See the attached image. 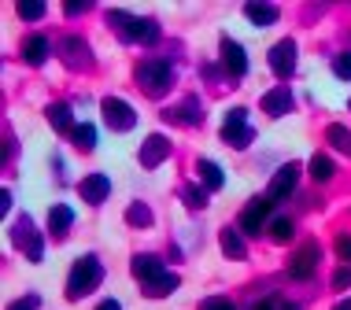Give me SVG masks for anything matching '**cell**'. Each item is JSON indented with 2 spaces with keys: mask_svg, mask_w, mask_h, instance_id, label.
Listing matches in <instances>:
<instances>
[{
  "mask_svg": "<svg viewBox=\"0 0 351 310\" xmlns=\"http://www.w3.org/2000/svg\"><path fill=\"white\" fill-rule=\"evenodd\" d=\"M100 277H104V266H100V259H97V255L78 259V262H74V270H71V277H67V299L89 296L93 288L100 285Z\"/></svg>",
  "mask_w": 351,
  "mask_h": 310,
  "instance_id": "1",
  "label": "cell"
},
{
  "mask_svg": "<svg viewBox=\"0 0 351 310\" xmlns=\"http://www.w3.org/2000/svg\"><path fill=\"white\" fill-rule=\"evenodd\" d=\"M137 81H141V89H145V92L159 96V92L170 89V81H174V70H170L167 60H145V63L137 67Z\"/></svg>",
  "mask_w": 351,
  "mask_h": 310,
  "instance_id": "2",
  "label": "cell"
},
{
  "mask_svg": "<svg viewBox=\"0 0 351 310\" xmlns=\"http://www.w3.org/2000/svg\"><path fill=\"white\" fill-rule=\"evenodd\" d=\"M108 18L115 26H122V37H126V41H145V44L159 41V26L152 23V18H137V15H126V12H111Z\"/></svg>",
  "mask_w": 351,
  "mask_h": 310,
  "instance_id": "3",
  "label": "cell"
},
{
  "mask_svg": "<svg viewBox=\"0 0 351 310\" xmlns=\"http://www.w3.org/2000/svg\"><path fill=\"white\" fill-rule=\"evenodd\" d=\"M252 126H248V115H244V107H233L230 115L222 122V140L230 148H248L252 144Z\"/></svg>",
  "mask_w": 351,
  "mask_h": 310,
  "instance_id": "4",
  "label": "cell"
},
{
  "mask_svg": "<svg viewBox=\"0 0 351 310\" xmlns=\"http://www.w3.org/2000/svg\"><path fill=\"white\" fill-rule=\"evenodd\" d=\"M104 122H108L111 129H119V133H126V129H134V126H137V111L130 107L126 100L108 96V100H104Z\"/></svg>",
  "mask_w": 351,
  "mask_h": 310,
  "instance_id": "5",
  "label": "cell"
},
{
  "mask_svg": "<svg viewBox=\"0 0 351 310\" xmlns=\"http://www.w3.org/2000/svg\"><path fill=\"white\" fill-rule=\"evenodd\" d=\"M270 207H274L270 196H263V200H252V203L241 211V229L255 237V233H259L263 225H267V218H270Z\"/></svg>",
  "mask_w": 351,
  "mask_h": 310,
  "instance_id": "6",
  "label": "cell"
},
{
  "mask_svg": "<svg viewBox=\"0 0 351 310\" xmlns=\"http://www.w3.org/2000/svg\"><path fill=\"white\" fill-rule=\"evenodd\" d=\"M270 70L278 74V78H289V74L296 70V41L285 37V41L274 44L270 49Z\"/></svg>",
  "mask_w": 351,
  "mask_h": 310,
  "instance_id": "7",
  "label": "cell"
},
{
  "mask_svg": "<svg viewBox=\"0 0 351 310\" xmlns=\"http://www.w3.org/2000/svg\"><path fill=\"white\" fill-rule=\"evenodd\" d=\"M318 259H322V248H318V244H303V248L296 251V259L289 262V274L296 277V281H307L311 274H315Z\"/></svg>",
  "mask_w": 351,
  "mask_h": 310,
  "instance_id": "8",
  "label": "cell"
},
{
  "mask_svg": "<svg viewBox=\"0 0 351 310\" xmlns=\"http://www.w3.org/2000/svg\"><path fill=\"white\" fill-rule=\"evenodd\" d=\"M111 196V177H104V174H89V177H82V200L85 203H104Z\"/></svg>",
  "mask_w": 351,
  "mask_h": 310,
  "instance_id": "9",
  "label": "cell"
},
{
  "mask_svg": "<svg viewBox=\"0 0 351 310\" xmlns=\"http://www.w3.org/2000/svg\"><path fill=\"white\" fill-rule=\"evenodd\" d=\"M134 277L148 288V285H156L159 277H167V270H163V262H159L156 255H137L134 259Z\"/></svg>",
  "mask_w": 351,
  "mask_h": 310,
  "instance_id": "10",
  "label": "cell"
},
{
  "mask_svg": "<svg viewBox=\"0 0 351 310\" xmlns=\"http://www.w3.org/2000/svg\"><path fill=\"white\" fill-rule=\"evenodd\" d=\"M170 155V140L167 137H159V133H152L148 140H145V148H141V166H159L163 159Z\"/></svg>",
  "mask_w": 351,
  "mask_h": 310,
  "instance_id": "11",
  "label": "cell"
},
{
  "mask_svg": "<svg viewBox=\"0 0 351 310\" xmlns=\"http://www.w3.org/2000/svg\"><path fill=\"white\" fill-rule=\"evenodd\" d=\"M222 67L233 74V78H241L244 70H248V60H244V49L230 37H222Z\"/></svg>",
  "mask_w": 351,
  "mask_h": 310,
  "instance_id": "12",
  "label": "cell"
},
{
  "mask_svg": "<svg viewBox=\"0 0 351 310\" xmlns=\"http://www.w3.org/2000/svg\"><path fill=\"white\" fill-rule=\"evenodd\" d=\"M296 177H300V170H296V166H281V170L278 174H274V181H270V200H285V196H289L292 189H296Z\"/></svg>",
  "mask_w": 351,
  "mask_h": 310,
  "instance_id": "13",
  "label": "cell"
},
{
  "mask_svg": "<svg viewBox=\"0 0 351 310\" xmlns=\"http://www.w3.org/2000/svg\"><path fill=\"white\" fill-rule=\"evenodd\" d=\"M263 111H267V115H289L292 111V92L289 89H270L267 96H263Z\"/></svg>",
  "mask_w": 351,
  "mask_h": 310,
  "instance_id": "14",
  "label": "cell"
},
{
  "mask_svg": "<svg viewBox=\"0 0 351 310\" xmlns=\"http://www.w3.org/2000/svg\"><path fill=\"white\" fill-rule=\"evenodd\" d=\"M23 60L30 63V67H41V63L49 60V41H45L41 34H34L30 41L23 44Z\"/></svg>",
  "mask_w": 351,
  "mask_h": 310,
  "instance_id": "15",
  "label": "cell"
},
{
  "mask_svg": "<svg viewBox=\"0 0 351 310\" xmlns=\"http://www.w3.org/2000/svg\"><path fill=\"white\" fill-rule=\"evenodd\" d=\"M19 244H26V259H30V262H41V240H37L34 237V229H30V218H23V222H19Z\"/></svg>",
  "mask_w": 351,
  "mask_h": 310,
  "instance_id": "16",
  "label": "cell"
},
{
  "mask_svg": "<svg viewBox=\"0 0 351 310\" xmlns=\"http://www.w3.org/2000/svg\"><path fill=\"white\" fill-rule=\"evenodd\" d=\"M71 222H74V211H71V207L56 203L52 211H49V233H52V237H63V233L71 229Z\"/></svg>",
  "mask_w": 351,
  "mask_h": 310,
  "instance_id": "17",
  "label": "cell"
},
{
  "mask_svg": "<svg viewBox=\"0 0 351 310\" xmlns=\"http://www.w3.org/2000/svg\"><path fill=\"white\" fill-rule=\"evenodd\" d=\"M244 15H248L255 26H274L281 12H278L274 4H248V8H244Z\"/></svg>",
  "mask_w": 351,
  "mask_h": 310,
  "instance_id": "18",
  "label": "cell"
},
{
  "mask_svg": "<svg viewBox=\"0 0 351 310\" xmlns=\"http://www.w3.org/2000/svg\"><path fill=\"white\" fill-rule=\"evenodd\" d=\"M196 170H200V177H204V185H207V189H222V185H226V174L222 170H218V166L211 163V159H200V163H196Z\"/></svg>",
  "mask_w": 351,
  "mask_h": 310,
  "instance_id": "19",
  "label": "cell"
},
{
  "mask_svg": "<svg viewBox=\"0 0 351 310\" xmlns=\"http://www.w3.org/2000/svg\"><path fill=\"white\" fill-rule=\"evenodd\" d=\"M49 122L60 129V133H74V126H71V107H67V103H52V107H49Z\"/></svg>",
  "mask_w": 351,
  "mask_h": 310,
  "instance_id": "20",
  "label": "cell"
},
{
  "mask_svg": "<svg viewBox=\"0 0 351 310\" xmlns=\"http://www.w3.org/2000/svg\"><path fill=\"white\" fill-rule=\"evenodd\" d=\"M326 137H329V144H333L337 152L351 155V129H348V126H329V129H326Z\"/></svg>",
  "mask_w": 351,
  "mask_h": 310,
  "instance_id": "21",
  "label": "cell"
},
{
  "mask_svg": "<svg viewBox=\"0 0 351 310\" xmlns=\"http://www.w3.org/2000/svg\"><path fill=\"white\" fill-rule=\"evenodd\" d=\"M311 177H315V181H329V177H333V159L329 155H311Z\"/></svg>",
  "mask_w": 351,
  "mask_h": 310,
  "instance_id": "22",
  "label": "cell"
},
{
  "mask_svg": "<svg viewBox=\"0 0 351 310\" xmlns=\"http://www.w3.org/2000/svg\"><path fill=\"white\" fill-rule=\"evenodd\" d=\"M222 251H226L230 259H244V255H248V251H244V240L237 237L233 229H222Z\"/></svg>",
  "mask_w": 351,
  "mask_h": 310,
  "instance_id": "23",
  "label": "cell"
},
{
  "mask_svg": "<svg viewBox=\"0 0 351 310\" xmlns=\"http://www.w3.org/2000/svg\"><path fill=\"white\" fill-rule=\"evenodd\" d=\"M63 52H67V63H71V67H82V63H85V55H89V52H85V44L78 41V37H67V41H63Z\"/></svg>",
  "mask_w": 351,
  "mask_h": 310,
  "instance_id": "24",
  "label": "cell"
},
{
  "mask_svg": "<svg viewBox=\"0 0 351 310\" xmlns=\"http://www.w3.org/2000/svg\"><path fill=\"white\" fill-rule=\"evenodd\" d=\"M292 233H296V225H292V218H274L270 222V237L285 244V240H292Z\"/></svg>",
  "mask_w": 351,
  "mask_h": 310,
  "instance_id": "25",
  "label": "cell"
},
{
  "mask_svg": "<svg viewBox=\"0 0 351 310\" xmlns=\"http://www.w3.org/2000/svg\"><path fill=\"white\" fill-rule=\"evenodd\" d=\"M71 140H74V144L82 148V152H89V148L97 144V129H93V126H74V133H71Z\"/></svg>",
  "mask_w": 351,
  "mask_h": 310,
  "instance_id": "26",
  "label": "cell"
},
{
  "mask_svg": "<svg viewBox=\"0 0 351 310\" xmlns=\"http://www.w3.org/2000/svg\"><path fill=\"white\" fill-rule=\"evenodd\" d=\"M167 118H178V122H200V107H196V100H185L178 111H167Z\"/></svg>",
  "mask_w": 351,
  "mask_h": 310,
  "instance_id": "27",
  "label": "cell"
},
{
  "mask_svg": "<svg viewBox=\"0 0 351 310\" xmlns=\"http://www.w3.org/2000/svg\"><path fill=\"white\" fill-rule=\"evenodd\" d=\"M174 288H178V277H174V274H167V277H159L156 285H148L145 292L159 299V296H170V292H174Z\"/></svg>",
  "mask_w": 351,
  "mask_h": 310,
  "instance_id": "28",
  "label": "cell"
},
{
  "mask_svg": "<svg viewBox=\"0 0 351 310\" xmlns=\"http://www.w3.org/2000/svg\"><path fill=\"white\" fill-rule=\"evenodd\" d=\"M126 222H130V225H152V211H148L145 203H130Z\"/></svg>",
  "mask_w": 351,
  "mask_h": 310,
  "instance_id": "29",
  "label": "cell"
},
{
  "mask_svg": "<svg viewBox=\"0 0 351 310\" xmlns=\"http://www.w3.org/2000/svg\"><path fill=\"white\" fill-rule=\"evenodd\" d=\"M45 12H49V8L37 4V0H26V4H19V18H30V23H34V18H41Z\"/></svg>",
  "mask_w": 351,
  "mask_h": 310,
  "instance_id": "30",
  "label": "cell"
},
{
  "mask_svg": "<svg viewBox=\"0 0 351 310\" xmlns=\"http://www.w3.org/2000/svg\"><path fill=\"white\" fill-rule=\"evenodd\" d=\"M255 310H292V303H289V299H281V296H270V299H259Z\"/></svg>",
  "mask_w": 351,
  "mask_h": 310,
  "instance_id": "31",
  "label": "cell"
},
{
  "mask_svg": "<svg viewBox=\"0 0 351 310\" xmlns=\"http://www.w3.org/2000/svg\"><path fill=\"white\" fill-rule=\"evenodd\" d=\"M333 74L337 78H351V52H340L333 60Z\"/></svg>",
  "mask_w": 351,
  "mask_h": 310,
  "instance_id": "32",
  "label": "cell"
},
{
  "mask_svg": "<svg viewBox=\"0 0 351 310\" xmlns=\"http://www.w3.org/2000/svg\"><path fill=\"white\" fill-rule=\"evenodd\" d=\"M337 255L351 266V233H340V237H337Z\"/></svg>",
  "mask_w": 351,
  "mask_h": 310,
  "instance_id": "33",
  "label": "cell"
},
{
  "mask_svg": "<svg viewBox=\"0 0 351 310\" xmlns=\"http://www.w3.org/2000/svg\"><path fill=\"white\" fill-rule=\"evenodd\" d=\"M348 285H351V266H340L337 274H333V288H340V292H344Z\"/></svg>",
  "mask_w": 351,
  "mask_h": 310,
  "instance_id": "34",
  "label": "cell"
},
{
  "mask_svg": "<svg viewBox=\"0 0 351 310\" xmlns=\"http://www.w3.org/2000/svg\"><path fill=\"white\" fill-rule=\"evenodd\" d=\"M185 203H189V207H207L204 189H185Z\"/></svg>",
  "mask_w": 351,
  "mask_h": 310,
  "instance_id": "35",
  "label": "cell"
},
{
  "mask_svg": "<svg viewBox=\"0 0 351 310\" xmlns=\"http://www.w3.org/2000/svg\"><path fill=\"white\" fill-rule=\"evenodd\" d=\"M200 310H237L230 299H222V296H215V299H207V303L200 307Z\"/></svg>",
  "mask_w": 351,
  "mask_h": 310,
  "instance_id": "36",
  "label": "cell"
},
{
  "mask_svg": "<svg viewBox=\"0 0 351 310\" xmlns=\"http://www.w3.org/2000/svg\"><path fill=\"white\" fill-rule=\"evenodd\" d=\"M37 307H41V299H37V296H26V299H19V303H12L8 310H37Z\"/></svg>",
  "mask_w": 351,
  "mask_h": 310,
  "instance_id": "37",
  "label": "cell"
},
{
  "mask_svg": "<svg viewBox=\"0 0 351 310\" xmlns=\"http://www.w3.org/2000/svg\"><path fill=\"white\" fill-rule=\"evenodd\" d=\"M85 8H89V4H85V0H82V4H78V0H74V4H67V15H78V12H85Z\"/></svg>",
  "mask_w": 351,
  "mask_h": 310,
  "instance_id": "38",
  "label": "cell"
},
{
  "mask_svg": "<svg viewBox=\"0 0 351 310\" xmlns=\"http://www.w3.org/2000/svg\"><path fill=\"white\" fill-rule=\"evenodd\" d=\"M97 310H122V307H119V299H104Z\"/></svg>",
  "mask_w": 351,
  "mask_h": 310,
  "instance_id": "39",
  "label": "cell"
},
{
  "mask_svg": "<svg viewBox=\"0 0 351 310\" xmlns=\"http://www.w3.org/2000/svg\"><path fill=\"white\" fill-rule=\"evenodd\" d=\"M333 310H351V299H344V303H337Z\"/></svg>",
  "mask_w": 351,
  "mask_h": 310,
  "instance_id": "40",
  "label": "cell"
},
{
  "mask_svg": "<svg viewBox=\"0 0 351 310\" xmlns=\"http://www.w3.org/2000/svg\"><path fill=\"white\" fill-rule=\"evenodd\" d=\"M348 107H351V100H348Z\"/></svg>",
  "mask_w": 351,
  "mask_h": 310,
  "instance_id": "41",
  "label": "cell"
}]
</instances>
